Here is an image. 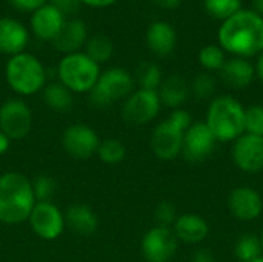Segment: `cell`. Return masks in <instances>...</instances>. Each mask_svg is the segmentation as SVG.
Returning a JSON list of instances; mask_svg holds the SVG:
<instances>
[{
  "label": "cell",
  "mask_w": 263,
  "mask_h": 262,
  "mask_svg": "<svg viewBox=\"0 0 263 262\" xmlns=\"http://www.w3.org/2000/svg\"><path fill=\"white\" fill-rule=\"evenodd\" d=\"M219 42L223 51L236 57H251L263 51V17L256 11L240 9L223 20L219 28Z\"/></svg>",
  "instance_id": "6da1fadb"
},
{
  "label": "cell",
  "mask_w": 263,
  "mask_h": 262,
  "mask_svg": "<svg viewBox=\"0 0 263 262\" xmlns=\"http://www.w3.org/2000/svg\"><path fill=\"white\" fill-rule=\"evenodd\" d=\"M35 198L31 181L18 171L0 174V222L17 225L28 221Z\"/></svg>",
  "instance_id": "7a4b0ae2"
},
{
  "label": "cell",
  "mask_w": 263,
  "mask_h": 262,
  "mask_svg": "<svg viewBox=\"0 0 263 262\" xmlns=\"http://www.w3.org/2000/svg\"><path fill=\"white\" fill-rule=\"evenodd\" d=\"M205 124L217 142L237 141L245 134V108L233 96H219L210 103Z\"/></svg>",
  "instance_id": "3957f363"
},
{
  "label": "cell",
  "mask_w": 263,
  "mask_h": 262,
  "mask_svg": "<svg viewBox=\"0 0 263 262\" xmlns=\"http://www.w3.org/2000/svg\"><path fill=\"white\" fill-rule=\"evenodd\" d=\"M5 79L8 86L18 96H32L45 88L46 69L40 59L23 51L8 59Z\"/></svg>",
  "instance_id": "277c9868"
},
{
  "label": "cell",
  "mask_w": 263,
  "mask_h": 262,
  "mask_svg": "<svg viewBox=\"0 0 263 262\" xmlns=\"http://www.w3.org/2000/svg\"><path fill=\"white\" fill-rule=\"evenodd\" d=\"M102 69L83 51L65 54L57 65L59 82L71 93H89L99 80Z\"/></svg>",
  "instance_id": "5b68a950"
},
{
  "label": "cell",
  "mask_w": 263,
  "mask_h": 262,
  "mask_svg": "<svg viewBox=\"0 0 263 262\" xmlns=\"http://www.w3.org/2000/svg\"><path fill=\"white\" fill-rule=\"evenodd\" d=\"M134 91V77L123 68L114 66L100 73L97 83L89 91L92 105L105 108L117 100H125Z\"/></svg>",
  "instance_id": "8992f818"
},
{
  "label": "cell",
  "mask_w": 263,
  "mask_h": 262,
  "mask_svg": "<svg viewBox=\"0 0 263 262\" xmlns=\"http://www.w3.org/2000/svg\"><path fill=\"white\" fill-rule=\"evenodd\" d=\"M160 107L162 102L157 91L139 88L125 99L122 117L129 125H145L157 117Z\"/></svg>",
  "instance_id": "52a82bcc"
},
{
  "label": "cell",
  "mask_w": 263,
  "mask_h": 262,
  "mask_svg": "<svg viewBox=\"0 0 263 262\" xmlns=\"http://www.w3.org/2000/svg\"><path fill=\"white\" fill-rule=\"evenodd\" d=\"M32 127V113L28 103L18 97L8 99L0 105V131L11 141L28 136Z\"/></svg>",
  "instance_id": "ba28073f"
},
{
  "label": "cell",
  "mask_w": 263,
  "mask_h": 262,
  "mask_svg": "<svg viewBox=\"0 0 263 262\" xmlns=\"http://www.w3.org/2000/svg\"><path fill=\"white\" fill-rule=\"evenodd\" d=\"M32 232L43 241H55L65 230V215L60 208L49 202H35L29 218Z\"/></svg>",
  "instance_id": "9c48e42d"
},
{
  "label": "cell",
  "mask_w": 263,
  "mask_h": 262,
  "mask_svg": "<svg viewBox=\"0 0 263 262\" xmlns=\"http://www.w3.org/2000/svg\"><path fill=\"white\" fill-rule=\"evenodd\" d=\"M140 250L146 262H170L177 252V238L173 229L156 225L143 235Z\"/></svg>",
  "instance_id": "30bf717a"
},
{
  "label": "cell",
  "mask_w": 263,
  "mask_h": 262,
  "mask_svg": "<svg viewBox=\"0 0 263 262\" xmlns=\"http://www.w3.org/2000/svg\"><path fill=\"white\" fill-rule=\"evenodd\" d=\"M216 137L205 122H193L183 134L182 154L191 164L206 161L216 147Z\"/></svg>",
  "instance_id": "8fae6325"
},
{
  "label": "cell",
  "mask_w": 263,
  "mask_h": 262,
  "mask_svg": "<svg viewBox=\"0 0 263 262\" xmlns=\"http://www.w3.org/2000/svg\"><path fill=\"white\" fill-rule=\"evenodd\" d=\"M62 145L71 158L88 159L97 153L100 139L91 127L85 124H72L65 128L62 134Z\"/></svg>",
  "instance_id": "7c38bea8"
},
{
  "label": "cell",
  "mask_w": 263,
  "mask_h": 262,
  "mask_svg": "<svg viewBox=\"0 0 263 262\" xmlns=\"http://www.w3.org/2000/svg\"><path fill=\"white\" fill-rule=\"evenodd\" d=\"M66 22V15L55 8L51 2H46L43 6L31 12L29 17V32L37 39L45 42H52L62 31Z\"/></svg>",
  "instance_id": "4fadbf2b"
},
{
  "label": "cell",
  "mask_w": 263,
  "mask_h": 262,
  "mask_svg": "<svg viewBox=\"0 0 263 262\" xmlns=\"http://www.w3.org/2000/svg\"><path fill=\"white\" fill-rule=\"evenodd\" d=\"M233 161L236 167L245 173H259L263 170V137L242 134L234 141Z\"/></svg>",
  "instance_id": "5bb4252c"
},
{
  "label": "cell",
  "mask_w": 263,
  "mask_h": 262,
  "mask_svg": "<svg viewBox=\"0 0 263 262\" xmlns=\"http://www.w3.org/2000/svg\"><path fill=\"white\" fill-rule=\"evenodd\" d=\"M183 134L168 120L160 122L151 134V150L162 161H173L182 153Z\"/></svg>",
  "instance_id": "9a60e30c"
},
{
  "label": "cell",
  "mask_w": 263,
  "mask_h": 262,
  "mask_svg": "<svg viewBox=\"0 0 263 262\" xmlns=\"http://www.w3.org/2000/svg\"><path fill=\"white\" fill-rule=\"evenodd\" d=\"M228 207L239 221H254L263 212L262 196L251 187H237L228 196Z\"/></svg>",
  "instance_id": "2e32d148"
},
{
  "label": "cell",
  "mask_w": 263,
  "mask_h": 262,
  "mask_svg": "<svg viewBox=\"0 0 263 262\" xmlns=\"http://www.w3.org/2000/svg\"><path fill=\"white\" fill-rule=\"evenodd\" d=\"M29 29L17 19L0 17V53L15 56L26 49L29 43Z\"/></svg>",
  "instance_id": "e0dca14e"
},
{
  "label": "cell",
  "mask_w": 263,
  "mask_h": 262,
  "mask_svg": "<svg viewBox=\"0 0 263 262\" xmlns=\"http://www.w3.org/2000/svg\"><path fill=\"white\" fill-rule=\"evenodd\" d=\"M89 39L88 36V26L83 20L80 19H66L62 31L59 36L52 40L54 48L60 53L65 54H72L79 53L82 48H85L86 40Z\"/></svg>",
  "instance_id": "ac0fdd59"
},
{
  "label": "cell",
  "mask_w": 263,
  "mask_h": 262,
  "mask_svg": "<svg viewBox=\"0 0 263 262\" xmlns=\"http://www.w3.org/2000/svg\"><path fill=\"white\" fill-rule=\"evenodd\" d=\"M173 232L177 241H182L186 244H199L206 239L210 233V227L203 218L193 215V213H186L176 219L173 225Z\"/></svg>",
  "instance_id": "d6986e66"
},
{
  "label": "cell",
  "mask_w": 263,
  "mask_h": 262,
  "mask_svg": "<svg viewBox=\"0 0 263 262\" xmlns=\"http://www.w3.org/2000/svg\"><path fill=\"white\" fill-rule=\"evenodd\" d=\"M177 43L176 29L166 22H153L146 29V45L156 56H168Z\"/></svg>",
  "instance_id": "ffe728a7"
},
{
  "label": "cell",
  "mask_w": 263,
  "mask_h": 262,
  "mask_svg": "<svg viewBox=\"0 0 263 262\" xmlns=\"http://www.w3.org/2000/svg\"><path fill=\"white\" fill-rule=\"evenodd\" d=\"M65 224L80 236H91L99 229V218L89 205L76 204L66 210Z\"/></svg>",
  "instance_id": "44dd1931"
},
{
  "label": "cell",
  "mask_w": 263,
  "mask_h": 262,
  "mask_svg": "<svg viewBox=\"0 0 263 262\" xmlns=\"http://www.w3.org/2000/svg\"><path fill=\"white\" fill-rule=\"evenodd\" d=\"M220 74L227 85L236 90H243L253 82L256 69L247 59L233 57L225 62V65L220 69Z\"/></svg>",
  "instance_id": "7402d4cb"
},
{
  "label": "cell",
  "mask_w": 263,
  "mask_h": 262,
  "mask_svg": "<svg viewBox=\"0 0 263 262\" xmlns=\"http://www.w3.org/2000/svg\"><path fill=\"white\" fill-rule=\"evenodd\" d=\"M157 93H159L162 105L177 110L180 108V105L186 102L188 94H190V86L182 76L173 74L162 82Z\"/></svg>",
  "instance_id": "603a6c76"
},
{
  "label": "cell",
  "mask_w": 263,
  "mask_h": 262,
  "mask_svg": "<svg viewBox=\"0 0 263 262\" xmlns=\"http://www.w3.org/2000/svg\"><path fill=\"white\" fill-rule=\"evenodd\" d=\"M42 96H43L45 105L59 113H66L74 105L72 93L66 86H63L60 82L46 83L45 88L42 90Z\"/></svg>",
  "instance_id": "cb8c5ba5"
},
{
  "label": "cell",
  "mask_w": 263,
  "mask_h": 262,
  "mask_svg": "<svg viewBox=\"0 0 263 262\" xmlns=\"http://www.w3.org/2000/svg\"><path fill=\"white\" fill-rule=\"evenodd\" d=\"M86 56H89L96 63H105L111 59L114 53V43L111 37L106 34H94L86 40L85 51Z\"/></svg>",
  "instance_id": "d4e9b609"
},
{
  "label": "cell",
  "mask_w": 263,
  "mask_h": 262,
  "mask_svg": "<svg viewBox=\"0 0 263 262\" xmlns=\"http://www.w3.org/2000/svg\"><path fill=\"white\" fill-rule=\"evenodd\" d=\"M234 255L240 262H251L263 256L260 238L251 233L242 235L234 246Z\"/></svg>",
  "instance_id": "484cf974"
},
{
  "label": "cell",
  "mask_w": 263,
  "mask_h": 262,
  "mask_svg": "<svg viewBox=\"0 0 263 262\" xmlns=\"http://www.w3.org/2000/svg\"><path fill=\"white\" fill-rule=\"evenodd\" d=\"M99 159L106 165H117L126 158V147L119 139H105L100 141L97 148Z\"/></svg>",
  "instance_id": "4316f807"
},
{
  "label": "cell",
  "mask_w": 263,
  "mask_h": 262,
  "mask_svg": "<svg viewBox=\"0 0 263 262\" xmlns=\"http://www.w3.org/2000/svg\"><path fill=\"white\" fill-rule=\"evenodd\" d=\"M162 71L153 62H143L137 69V83L142 90L159 91L162 85Z\"/></svg>",
  "instance_id": "83f0119b"
},
{
  "label": "cell",
  "mask_w": 263,
  "mask_h": 262,
  "mask_svg": "<svg viewBox=\"0 0 263 262\" xmlns=\"http://www.w3.org/2000/svg\"><path fill=\"white\" fill-rule=\"evenodd\" d=\"M206 12L219 20H227L242 9L240 0H203Z\"/></svg>",
  "instance_id": "f1b7e54d"
},
{
  "label": "cell",
  "mask_w": 263,
  "mask_h": 262,
  "mask_svg": "<svg viewBox=\"0 0 263 262\" xmlns=\"http://www.w3.org/2000/svg\"><path fill=\"white\" fill-rule=\"evenodd\" d=\"M225 51L217 45H206L199 51V63L208 71H220L225 65Z\"/></svg>",
  "instance_id": "f546056e"
},
{
  "label": "cell",
  "mask_w": 263,
  "mask_h": 262,
  "mask_svg": "<svg viewBox=\"0 0 263 262\" xmlns=\"http://www.w3.org/2000/svg\"><path fill=\"white\" fill-rule=\"evenodd\" d=\"M32 184V191H34V198L35 202H49L51 198L55 193V181L51 176L46 174H40L37 176L34 181H31Z\"/></svg>",
  "instance_id": "4dcf8cb0"
},
{
  "label": "cell",
  "mask_w": 263,
  "mask_h": 262,
  "mask_svg": "<svg viewBox=\"0 0 263 262\" xmlns=\"http://www.w3.org/2000/svg\"><path fill=\"white\" fill-rule=\"evenodd\" d=\"M191 91L197 99H210L216 93V79L208 73H200L194 77Z\"/></svg>",
  "instance_id": "1f68e13d"
},
{
  "label": "cell",
  "mask_w": 263,
  "mask_h": 262,
  "mask_svg": "<svg viewBox=\"0 0 263 262\" xmlns=\"http://www.w3.org/2000/svg\"><path fill=\"white\" fill-rule=\"evenodd\" d=\"M245 133L263 137V107L253 105L245 110Z\"/></svg>",
  "instance_id": "d6a6232c"
},
{
  "label": "cell",
  "mask_w": 263,
  "mask_h": 262,
  "mask_svg": "<svg viewBox=\"0 0 263 262\" xmlns=\"http://www.w3.org/2000/svg\"><path fill=\"white\" fill-rule=\"evenodd\" d=\"M154 219L157 222V225L160 227H170V225H174L176 219H177V213H176V207L168 202V201H163L160 202L156 210H154Z\"/></svg>",
  "instance_id": "836d02e7"
},
{
  "label": "cell",
  "mask_w": 263,
  "mask_h": 262,
  "mask_svg": "<svg viewBox=\"0 0 263 262\" xmlns=\"http://www.w3.org/2000/svg\"><path fill=\"white\" fill-rule=\"evenodd\" d=\"M173 127H176L177 130H180L182 133H185L191 125H193V117L191 114L186 111V110H182V108H177L174 110L170 117L166 119Z\"/></svg>",
  "instance_id": "e575fe53"
},
{
  "label": "cell",
  "mask_w": 263,
  "mask_h": 262,
  "mask_svg": "<svg viewBox=\"0 0 263 262\" xmlns=\"http://www.w3.org/2000/svg\"><path fill=\"white\" fill-rule=\"evenodd\" d=\"M8 3L20 12H34L46 3V0H8Z\"/></svg>",
  "instance_id": "d590c367"
},
{
  "label": "cell",
  "mask_w": 263,
  "mask_h": 262,
  "mask_svg": "<svg viewBox=\"0 0 263 262\" xmlns=\"http://www.w3.org/2000/svg\"><path fill=\"white\" fill-rule=\"evenodd\" d=\"M51 3H52L55 8H59L66 17L76 14V12L79 11L80 5H82L80 0H51Z\"/></svg>",
  "instance_id": "8d00e7d4"
},
{
  "label": "cell",
  "mask_w": 263,
  "mask_h": 262,
  "mask_svg": "<svg viewBox=\"0 0 263 262\" xmlns=\"http://www.w3.org/2000/svg\"><path fill=\"white\" fill-rule=\"evenodd\" d=\"M191 262H216V259H214V256H213V253H211L210 250L200 249V250H197V252L193 255Z\"/></svg>",
  "instance_id": "74e56055"
},
{
  "label": "cell",
  "mask_w": 263,
  "mask_h": 262,
  "mask_svg": "<svg viewBox=\"0 0 263 262\" xmlns=\"http://www.w3.org/2000/svg\"><path fill=\"white\" fill-rule=\"evenodd\" d=\"M117 0H80L82 5H86L89 8H108L112 6Z\"/></svg>",
  "instance_id": "f35d334b"
},
{
  "label": "cell",
  "mask_w": 263,
  "mask_h": 262,
  "mask_svg": "<svg viewBox=\"0 0 263 262\" xmlns=\"http://www.w3.org/2000/svg\"><path fill=\"white\" fill-rule=\"evenodd\" d=\"M151 2L154 5L163 8V9H174V8H177L182 3V0H151Z\"/></svg>",
  "instance_id": "ab89813d"
},
{
  "label": "cell",
  "mask_w": 263,
  "mask_h": 262,
  "mask_svg": "<svg viewBox=\"0 0 263 262\" xmlns=\"http://www.w3.org/2000/svg\"><path fill=\"white\" fill-rule=\"evenodd\" d=\"M9 145H11V139L0 131V156H3L9 150Z\"/></svg>",
  "instance_id": "60d3db41"
},
{
  "label": "cell",
  "mask_w": 263,
  "mask_h": 262,
  "mask_svg": "<svg viewBox=\"0 0 263 262\" xmlns=\"http://www.w3.org/2000/svg\"><path fill=\"white\" fill-rule=\"evenodd\" d=\"M257 76L260 77V80L263 82V51L259 54V60H257V66H256Z\"/></svg>",
  "instance_id": "b9f144b4"
},
{
  "label": "cell",
  "mask_w": 263,
  "mask_h": 262,
  "mask_svg": "<svg viewBox=\"0 0 263 262\" xmlns=\"http://www.w3.org/2000/svg\"><path fill=\"white\" fill-rule=\"evenodd\" d=\"M253 3H254L256 12H257L259 15H262L263 17V0H253Z\"/></svg>",
  "instance_id": "7bdbcfd3"
},
{
  "label": "cell",
  "mask_w": 263,
  "mask_h": 262,
  "mask_svg": "<svg viewBox=\"0 0 263 262\" xmlns=\"http://www.w3.org/2000/svg\"><path fill=\"white\" fill-rule=\"evenodd\" d=\"M251 262H263V256H260V258H257V259H254V261Z\"/></svg>",
  "instance_id": "ee69618b"
},
{
  "label": "cell",
  "mask_w": 263,
  "mask_h": 262,
  "mask_svg": "<svg viewBox=\"0 0 263 262\" xmlns=\"http://www.w3.org/2000/svg\"><path fill=\"white\" fill-rule=\"evenodd\" d=\"M260 244H262V253H263V232H262V236H260Z\"/></svg>",
  "instance_id": "f6af8a7d"
}]
</instances>
